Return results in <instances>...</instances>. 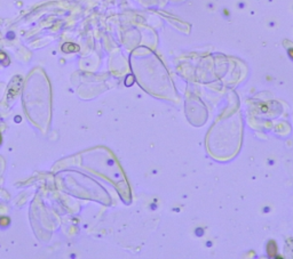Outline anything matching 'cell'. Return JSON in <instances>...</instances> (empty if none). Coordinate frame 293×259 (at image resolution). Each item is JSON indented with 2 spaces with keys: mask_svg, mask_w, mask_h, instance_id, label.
<instances>
[{
  "mask_svg": "<svg viewBox=\"0 0 293 259\" xmlns=\"http://www.w3.org/2000/svg\"><path fill=\"white\" fill-rule=\"evenodd\" d=\"M22 83H23V79L22 76H16L12 79V82L8 87V95H7V98L10 99V98H15L16 96L18 95V92L22 88Z\"/></svg>",
  "mask_w": 293,
  "mask_h": 259,
  "instance_id": "1",
  "label": "cell"
},
{
  "mask_svg": "<svg viewBox=\"0 0 293 259\" xmlns=\"http://www.w3.org/2000/svg\"><path fill=\"white\" fill-rule=\"evenodd\" d=\"M62 51L65 54H70V53H77L79 51V46L73 44V42H65L62 46Z\"/></svg>",
  "mask_w": 293,
  "mask_h": 259,
  "instance_id": "2",
  "label": "cell"
},
{
  "mask_svg": "<svg viewBox=\"0 0 293 259\" xmlns=\"http://www.w3.org/2000/svg\"><path fill=\"white\" fill-rule=\"evenodd\" d=\"M0 63H1L2 65H6V66L9 64V58H8V56H7L6 53L0 51Z\"/></svg>",
  "mask_w": 293,
  "mask_h": 259,
  "instance_id": "3",
  "label": "cell"
},
{
  "mask_svg": "<svg viewBox=\"0 0 293 259\" xmlns=\"http://www.w3.org/2000/svg\"><path fill=\"white\" fill-rule=\"evenodd\" d=\"M10 225V219L8 217H0V226L1 227H7Z\"/></svg>",
  "mask_w": 293,
  "mask_h": 259,
  "instance_id": "4",
  "label": "cell"
},
{
  "mask_svg": "<svg viewBox=\"0 0 293 259\" xmlns=\"http://www.w3.org/2000/svg\"><path fill=\"white\" fill-rule=\"evenodd\" d=\"M14 38H15V33H14V32H8V33H7V39L12 40V39H14Z\"/></svg>",
  "mask_w": 293,
  "mask_h": 259,
  "instance_id": "5",
  "label": "cell"
},
{
  "mask_svg": "<svg viewBox=\"0 0 293 259\" xmlns=\"http://www.w3.org/2000/svg\"><path fill=\"white\" fill-rule=\"evenodd\" d=\"M20 121H21V117L17 115V117H16V122H20Z\"/></svg>",
  "mask_w": 293,
  "mask_h": 259,
  "instance_id": "6",
  "label": "cell"
},
{
  "mask_svg": "<svg viewBox=\"0 0 293 259\" xmlns=\"http://www.w3.org/2000/svg\"><path fill=\"white\" fill-rule=\"evenodd\" d=\"M2 144V135H1V133H0V145Z\"/></svg>",
  "mask_w": 293,
  "mask_h": 259,
  "instance_id": "7",
  "label": "cell"
}]
</instances>
